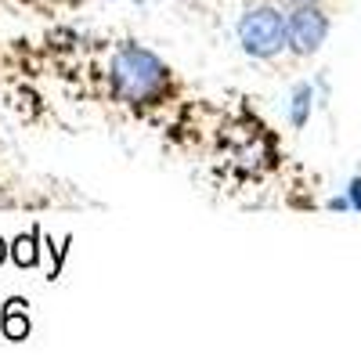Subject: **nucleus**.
<instances>
[{
  "mask_svg": "<svg viewBox=\"0 0 361 361\" xmlns=\"http://www.w3.org/2000/svg\"><path fill=\"white\" fill-rule=\"evenodd\" d=\"M109 76H112L116 94L127 102H152L170 83V69L163 66V58L141 44H119L112 54Z\"/></svg>",
  "mask_w": 361,
  "mask_h": 361,
  "instance_id": "obj_1",
  "label": "nucleus"
},
{
  "mask_svg": "<svg viewBox=\"0 0 361 361\" xmlns=\"http://www.w3.org/2000/svg\"><path fill=\"white\" fill-rule=\"evenodd\" d=\"M238 44L250 58H275L289 47V25H286V11L275 4H257L250 11H243L238 18Z\"/></svg>",
  "mask_w": 361,
  "mask_h": 361,
  "instance_id": "obj_2",
  "label": "nucleus"
},
{
  "mask_svg": "<svg viewBox=\"0 0 361 361\" xmlns=\"http://www.w3.org/2000/svg\"><path fill=\"white\" fill-rule=\"evenodd\" d=\"M286 25H289V47L296 54H314L325 44V37H329V15L318 4L289 8L286 11Z\"/></svg>",
  "mask_w": 361,
  "mask_h": 361,
  "instance_id": "obj_3",
  "label": "nucleus"
},
{
  "mask_svg": "<svg viewBox=\"0 0 361 361\" xmlns=\"http://www.w3.org/2000/svg\"><path fill=\"white\" fill-rule=\"evenodd\" d=\"M29 329L33 325H29V314H25V300L11 296L4 304V311H0V333H4L8 340H25Z\"/></svg>",
  "mask_w": 361,
  "mask_h": 361,
  "instance_id": "obj_4",
  "label": "nucleus"
},
{
  "mask_svg": "<svg viewBox=\"0 0 361 361\" xmlns=\"http://www.w3.org/2000/svg\"><path fill=\"white\" fill-rule=\"evenodd\" d=\"M311 105H314V87H311V83H296V87H293V98H289V123H293L296 130L307 127Z\"/></svg>",
  "mask_w": 361,
  "mask_h": 361,
  "instance_id": "obj_5",
  "label": "nucleus"
},
{
  "mask_svg": "<svg viewBox=\"0 0 361 361\" xmlns=\"http://www.w3.org/2000/svg\"><path fill=\"white\" fill-rule=\"evenodd\" d=\"M11 260H15V267H33L40 260V231L37 228L29 235H18L11 243Z\"/></svg>",
  "mask_w": 361,
  "mask_h": 361,
  "instance_id": "obj_6",
  "label": "nucleus"
},
{
  "mask_svg": "<svg viewBox=\"0 0 361 361\" xmlns=\"http://www.w3.org/2000/svg\"><path fill=\"white\" fill-rule=\"evenodd\" d=\"M347 199H350V209H357L361 214V177H354L347 185Z\"/></svg>",
  "mask_w": 361,
  "mask_h": 361,
  "instance_id": "obj_7",
  "label": "nucleus"
},
{
  "mask_svg": "<svg viewBox=\"0 0 361 361\" xmlns=\"http://www.w3.org/2000/svg\"><path fill=\"white\" fill-rule=\"evenodd\" d=\"M329 209H336V214H343V209H350V199H347V195H336V199H329Z\"/></svg>",
  "mask_w": 361,
  "mask_h": 361,
  "instance_id": "obj_8",
  "label": "nucleus"
},
{
  "mask_svg": "<svg viewBox=\"0 0 361 361\" xmlns=\"http://www.w3.org/2000/svg\"><path fill=\"white\" fill-rule=\"evenodd\" d=\"M8 257H11V246H8V243H4V238H0V264H4V260H8Z\"/></svg>",
  "mask_w": 361,
  "mask_h": 361,
  "instance_id": "obj_9",
  "label": "nucleus"
},
{
  "mask_svg": "<svg viewBox=\"0 0 361 361\" xmlns=\"http://www.w3.org/2000/svg\"><path fill=\"white\" fill-rule=\"evenodd\" d=\"M282 4H289V8H304V4H318V0H282Z\"/></svg>",
  "mask_w": 361,
  "mask_h": 361,
  "instance_id": "obj_10",
  "label": "nucleus"
},
{
  "mask_svg": "<svg viewBox=\"0 0 361 361\" xmlns=\"http://www.w3.org/2000/svg\"><path fill=\"white\" fill-rule=\"evenodd\" d=\"M134 4H141V0H134Z\"/></svg>",
  "mask_w": 361,
  "mask_h": 361,
  "instance_id": "obj_11",
  "label": "nucleus"
}]
</instances>
